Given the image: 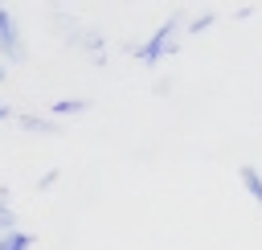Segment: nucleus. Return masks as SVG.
<instances>
[{
	"label": "nucleus",
	"mask_w": 262,
	"mask_h": 250,
	"mask_svg": "<svg viewBox=\"0 0 262 250\" xmlns=\"http://www.w3.org/2000/svg\"><path fill=\"white\" fill-rule=\"evenodd\" d=\"M8 230H16V209L8 205V189L0 184V234H8Z\"/></svg>",
	"instance_id": "nucleus-8"
},
{
	"label": "nucleus",
	"mask_w": 262,
	"mask_h": 250,
	"mask_svg": "<svg viewBox=\"0 0 262 250\" xmlns=\"http://www.w3.org/2000/svg\"><path fill=\"white\" fill-rule=\"evenodd\" d=\"M29 45L20 41V25L12 16V8H0V61H25Z\"/></svg>",
	"instance_id": "nucleus-2"
},
{
	"label": "nucleus",
	"mask_w": 262,
	"mask_h": 250,
	"mask_svg": "<svg viewBox=\"0 0 262 250\" xmlns=\"http://www.w3.org/2000/svg\"><path fill=\"white\" fill-rule=\"evenodd\" d=\"M180 25H184V12L176 8V12H172V16H168L151 37H143V41H139V53H135V57H139L143 66H160L168 53H176V49H180V37H176V33H180Z\"/></svg>",
	"instance_id": "nucleus-1"
},
{
	"label": "nucleus",
	"mask_w": 262,
	"mask_h": 250,
	"mask_svg": "<svg viewBox=\"0 0 262 250\" xmlns=\"http://www.w3.org/2000/svg\"><path fill=\"white\" fill-rule=\"evenodd\" d=\"M33 242H37V234H29V230H8V234H0V250H33Z\"/></svg>",
	"instance_id": "nucleus-7"
},
{
	"label": "nucleus",
	"mask_w": 262,
	"mask_h": 250,
	"mask_svg": "<svg viewBox=\"0 0 262 250\" xmlns=\"http://www.w3.org/2000/svg\"><path fill=\"white\" fill-rule=\"evenodd\" d=\"M74 45H82V49L94 57V66H102V61H106V41H102V33H98V29L78 33V37H74Z\"/></svg>",
	"instance_id": "nucleus-5"
},
{
	"label": "nucleus",
	"mask_w": 262,
	"mask_h": 250,
	"mask_svg": "<svg viewBox=\"0 0 262 250\" xmlns=\"http://www.w3.org/2000/svg\"><path fill=\"white\" fill-rule=\"evenodd\" d=\"M82 111H90V98H82V94H70V98H57V102H49V115L61 123V119H74V115H82Z\"/></svg>",
	"instance_id": "nucleus-4"
},
{
	"label": "nucleus",
	"mask_w": 262,
	"mask_h": 250,
	"mask_svg": "<svg viewBox=\"0 0 262 250\" xmlns=\"http://www.w3.org/2000/svg\"><path fill=\"white\" fill-rule=\"evenodd\" d=\"M213 20H217V12H213V8H205V12H196V16L188 20V29H184V37H196V33H205V29L213 25Z\"/></svg>",
	"instance_id": "nucleus-9"
},
{
	"label": "nucleus",
	"mask_w": 262,
	"mask_h": 250,
	"mask_svg": "<svg viewBox=\"0 0 262 250\" xmlns=\"http://www.w3.org/2000/svg\"><path fill=\"white\" fill-rule=\"evenodd\" d=\"M4 119H12V107H8L4 98H0V123H4Z\"/></svg>",
	"instance_id": "nucleus-11"
},
{
	"label": "nucleus",
	"mask_w": 262,
	"mask_h": 250,
	"mask_svg": "<svg viewBox=\"0 0 262 250\" xmlns=\"http://www.w3.org/2000/svg\"><path fill=\"white\" fill-rule=\"evenodd\" d=\"M57 176H61V172H57V168H49V172H41V180H37V189H49V184H53V180H57Z\"/></svg>",
	"instance_id": "nucleus-10"
},
{
	"label": "nucleus",
	"mask_w": 262,
	"mask_h": 250,
	"mask_svg": "<svg viewBox=\"0 0 262 250\" xmlns=\"http://www.w3.org/2000/svg\"><path fill=\"white\" fill-rule=\"evenodd\" d=\"M4 78H8V70H4V61H0V82H4Z\"/></svg>",
	"instance_id": "nucleus-12"
},
{
	"label": "nucleus",
	"mask_w": 262,
	"mask_h": 250,
	"mask_svg": "<svg viewBox=\"0 0 262 250\" xmlns=\"http://www.w3.org/2000/svg\"><path fill=\"white\" fill-rule=\"evenodd\" d=\"M16 123H20L25 131H33V135H61V123H57L53 115H33V111H20V115H16Z\"/></svg>",
	"instance_id": "nucleus-3"
},
{
	"label": "nucleus",
	"mask_w": 262,
	"mask_h": 250,
	"mask_svg": "<svg viewBox=\"0 0 262 250\" xmlns=\"http://www.w3.org/2000/svg\"><path fill=\"white\" fill-rule=\"evenodd\" d=\"M237 180H242V189L254 197V205L262 209V168H254V164H237Z\"/></svg>",
	"instance_id": "nucleus-6"
}]
</instances>
